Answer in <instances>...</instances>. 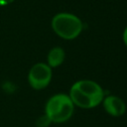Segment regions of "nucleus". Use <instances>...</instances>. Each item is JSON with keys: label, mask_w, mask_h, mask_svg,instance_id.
Here are the masks:
<instances>
[{"label": "nucleus", "mask_w": 127, "mask_h": 127, "mask_svg": "<svg viewBox=\"0 0 127 127\" xmlns=\"http://www.w3.org/2000/svg\"><path fill=\"white\" fill-rule=\"evenodd\" d=\"M75 107L91 109L101 104L105 92L103 87L92 79H79L72 83L67 93Z\"/></svg>", "instance_id": "nucleus-1"}, {"label": "nucleus", "mask_w": 127, "mask_h": 127, "mask_svg": "<svg viewBox=\"0 0 127 127\" xmlns=\"http://www.w3.org/2000/svg\"><path fill=\"white\" fill-rule=\"evenodd\" d=\"M51 27L57 36L64 40L71 41L82 33L83 22L72 13L60 12L52 18Z\"/></svg>", "instance_id": "nucleus-2"}, {"label": "nucleus", "mask_w": 127, "mask_h": 127, "mask_svg": "<svg viewBox=\"0 0 127 127\" xmlns=\"http://www.w3.org/2000/svg\"><path fill=\"white\" fill-rule=\"evenodd\" d=\"M74 104L66 93H56L46 102L45 114L52 123H64L68 121L74 113Z\"/></svg>", "instance_id": "nucleus-3"}, {"label": "nucleus", "mask_w": 127, "mask_h": 127, "mask_svg": "<svg viewBox=\"0 0 127 127\" xmlns=\"http://www.w3.org/2000/svg\"><path fill=\"white\" fill-rule=\"evenodd\" d=\"M52 69L47 63H37L32 65L28 72V82L30 86L36 90L46 88L52 81Z\"/></svg>", "instance_id": "nucleus-4"}, {"label": "nucleus", "mask_w": 127, "mask_h": 127, "mask_svg": "<svg viewBox=\"0 0 127 127\" xmlns=\"http://www.w3.org/2000/svg\"><path fill=\"white\" fill-rule=\"evenodd\" d=\"M101 105L104 111L112 117H120L124 115L127 110L125 101L115 94L105 95L101 102Z\"/></svg>", "instance_id": "nucleus-5"}, {"label": "nucleus", "mask_w": 127, "mask_h": 127, "mask_svg": "<svg viewBox=\"0 0 127 127\" xmlns=\"http://www.w3.org/2000/svg\"><path fill=\"white\" fill-rule=\"evenodd\" d=\"M65 60V52L62 47H54L52 48L47 55V64L51 68L61 66Z\"/></svg>", "instance_id": "nucleus-6"}, {"label": "nucleus", "mask_w": 127, "mask_h": 127, "mask_svg": "<svg viewBox=\"0 0 127 127\" xmlns=\"http://www.w3.org/2000/svg\"><path fill=\"white\" fill-rule=\"evenodd\" d=\"M51 123H52L51 120L49 119V117L46 114H44L41 117H39L38 120H37V122H36L37 127H48Z\"/></svg>", "instance_id": "nucleus-7"}, {"label": "nucleus", "mask_w": 127, "mask_h": 127, "mask_svg": "<svg viewBox=\"0 0 127 127\" xmlns=\"http://www.w3.org/2000/svg\"><path fill=\"white\" fill-rule=\"evenodd\" d=\"M122 41H123L125 47L127 48V26H126L125 29L123 30V33H122Z\"/></svg>", "instance_id": "nucleus-8"}, {"label": "nucleus", "mask_w": 127, "mask_h": 127, "mask_svg": "<svg viewBox=\"0 0 127 127\" xmlns=\"http://www.w3.org/2000/svg\"><path fill=\"white\" fill-rule=\"evenodd\" d=\"M15 0H0V7L2 6H7L9 4H11L12 2H14Z\"/></svg>", "instance_id": "nucleus-9"}]
</instances>
